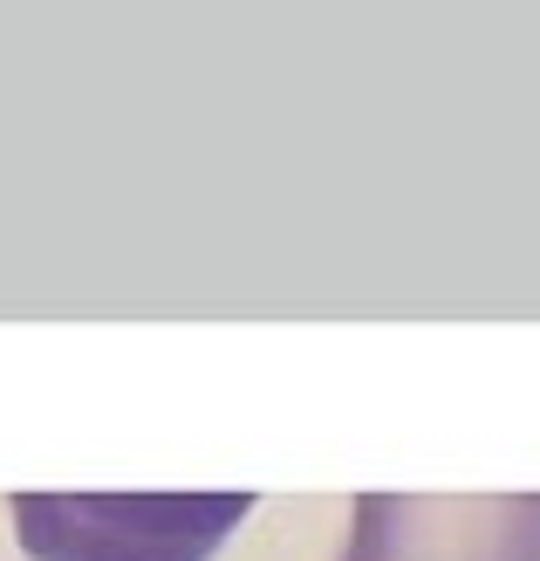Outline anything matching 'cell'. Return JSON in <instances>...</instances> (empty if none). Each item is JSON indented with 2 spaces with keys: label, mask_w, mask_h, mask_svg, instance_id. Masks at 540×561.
Instances as JSON below:
<instances>
[{
  "label": "cell",
  "mask_w": 540,
  "mask_h": 561,
  "mask_svg": "<svg viewBox=\"0 0 540 561\" xmlns=\"http://www.w3.org/2000/svg\"><path fill=\"white\" fill-rule=\"evenodd\" d=\"M343 561H540V493H363Z\"/></svg>",
  "instance_id": "obj_2"
},
{
  "label": "cell",
  "mask_w": 540,
  "mask_h": 561,
  "mask_svg": "<svg viewBox=\"0 0 540 561\" xmlns=\"http://www.w3.org/2000/svg\"><path fill=\"white\" fill-rule=\"evenodd\" d=\"M246 493L219 500H14V527L35 561H206L233 520H246Z\"/></svg>",
  "instance_id": "obj_1"
}]
</instances>
